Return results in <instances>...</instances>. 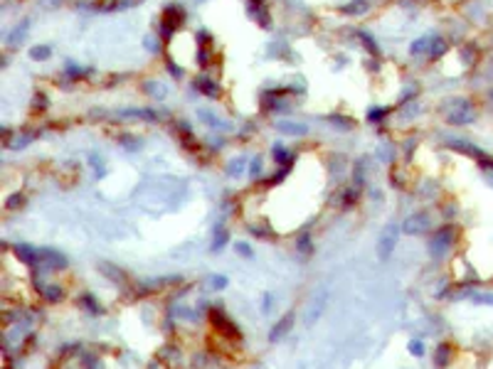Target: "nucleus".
I'll return each instance as SVG.
<instances>
[{
  "mask_svg": "<svg viewBox=\"0 0 493 369\" xmlns=\"http://www.w3.org/2000/svg\"><path fill=\"white\" fill-rule=\"evenodd\" d=\"M289 327H291V315H289V317H284V320H281V322L274 327V332H271V340L276 342L279 337H281V335H284V332H289Z\"/></svg>",
  "mask_w": 493,
  "mask_h": 369,
  "instance_id": "nucleus-1",
  "label": "nucleus"
},
{
  "mask_svg": "<svg viewBox=\"0 0 493 369\" xmlns=\"http://www.w3.org/2000/svg\"><path fill=\"white\" fill-rule=\"evenodd\" d=\"M409 349H412V352H414L417 357L422 354V344H417V342H412V347H409Z\"/></svg>",
  "mask_w": 493,
  "mask_h": 369,
  "instance_id": "nucleus-2",
  "label": "nucleus"
}]
</instances>
